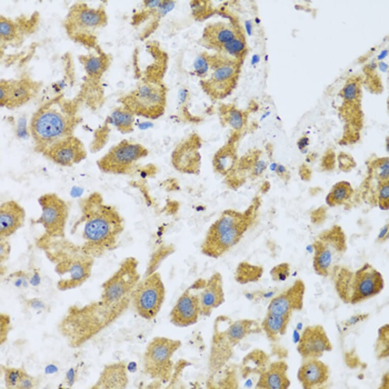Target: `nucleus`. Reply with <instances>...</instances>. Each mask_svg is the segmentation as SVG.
Returning <instances> with one entry per match:
<instances>
[{
	"instance_id": "obj_1",
	"label": "nucleus",
	"mask_w": 389,
	"mask_h": 389,
	"mask_svg": "<svg viewBox=\"0 0 389 389\" xmlns=\"http://www.w3.org/2000/svg\"><path fill=\"white\" fill-rule=\"evenodd\" d=\"M80 216L72 230L80 226L84 251L94 258H100L120 245L125 221L117 208L105 202L102 195L94 191L79 202Z\"/></svg>"
},
{
	"instance_id": "obj_2",
	"label": "nucleus",
	"mask_w": 389,
	"mask_h": 389,
	"mask_svg": "<svg viewBox=\"0 0 389 389\" xmlns=\"http://www.w3.org/2000/svg\"><path fill=\"white\" fill-rule=\"evenodd\" d=\"M261 201L256 197L243 210H224L210 225L200 245L204 256L217 259L237 245L245 234L258 224Z\"/></svg>"
},
{
	"instance_id": "obj_3",
	"label": "nucleus",
	"mask_w": 389,
	"mask_h": 389,
	"mask_svg": "<svg viewBox=\"0 0 389 389\" xmlns=\"http://www.w3.org/2000/svg\"><path fill=\"white\" fill-rule=\"evenodd\" d=\"M36 245L53 264L60 279L57 287L61 291L74 289L91 276L95 258L87 254L81 245L65 237L52 238L42 234Z\"/></svg>"
},
{
	"instance_id": "obj_4",
	"label": "nucleus",
	"mask_w": 389,
	"mask_h": 389,
	"mask_svg": "<svg viewBox=\"0 0 389 389\" xmlns=\"http://www.w3.org/2000/svg\"><path fill=\"white\" fill-rule=\"evenodd\" d=\"M81 122L76 100L62 95L50 99L36 110L30 120L34 150L38 153L59 139L74 134Z\"/></svg>"
},
{
	"instance_id": "obj_5",
	"label": "nucleus",
	"mask_w": 389,
	"mask_h": 389,
	"mask_svg": "<svg viewBox=\"0 0 389 389\" xmlns=\"http://www.w3.org/2000/svg\"><path fill=\"white\" fill-rule=\"evenodd\" d=\"M138 266L135 257H127L102 284L98 302L106 326L122 315L131 304L132 293L141 279Z\"/></svg>"
},
{
	"instance_id": "obj_6",
	"label": "nucleus",
	"mask_w": 389,
	"mask_h": 389,
	"mask_svg": "<svg viewBox=\"0 0 389 389\" xmlns=\"http://www.w3.org/2000/svg\"><path fill=\"white\" fill-rule=\"evenodd\" d=\"M331 273L336 291L346 303L355 304L372 297L384 287L382 274L369 263L355 271L336 265Z\"/></svg>"
},
{
	"instance_id": "obj_7",
	"label": "nucleus",
	"mask_w": 389,
	"mask_h": 389,
	"mask_svg": "<svg viewBox=\"0 0 389 389\" xmlns=\"http://www.w3.org/2000/svg\"><path fill=\"white\" fill-rule=\"evenodd\" d=\"M312 248L315 272L320 276H327L347 251L346 234L341 226L335 224L315 237Z\"/></svg>"
},
{
	"instance_id": "obj_8",
	"label": "nucleus",
	"mask_w": 389,
	"mask_h": 389,
	"mask_svg": "<svg viewBox=\"0 0 389 389\" xmlns=\"http://www.w3.org/2000/svg\"><path fill=\"white\" fill-rule=\"evenodd\" d=\"M181 345L179 340L162 336L154 337L147 345L144 352L145 373L160 383L169 382L174 370L173 356Z\"/></svg>"
},
{
	"instance_id": "obj_9",
	"label": "nucleus",
	"mask_w": 389,
	"mask_h": 389,
	"mask_svg": "<svg viewBox=\"0 0 389 389\" xmlns=\"http://www.w3.org/2000/svg\"><path fill=\"white\" fill-rule=\"evenodd\" d=\"M106 20L104 11L79 2L70 8L64 25L67 35L72 40L91 46L94 40V32L103 26Z\"/></svg>"
},
{
	"instance_id": "obj_10",
	"label": "nucleus",
	"mask_w": 389,
	"mask_h": 389,
	"mask_svg": "<svg viewBox=\"0 0 389 389\" xmlns=\"http://www.w3.org/2000/svg\"><path fill=\"white\" fill-rule=\"evenodd\" d=\"M165 293V287L160 273L158 271H152L141 279L135 286L131 304L141 317L151 320L159 312Z\"/></svg>"
},
{
	"instance_id": "obj_11",
	"label": "nucleus",
	"mask_w": 389,
	"mask_h": 389,
	"mask_svg": "<svg viewBox=\"0 0 389 389\" xmlns=\"http://www.w3.org/2000/svg\"><path fill=\"white\" fill-rule=\"evenodd\" d=\"M38 203L41 213L36 219H31V224L41 225L44 228L43 234L49 237H65L69 216L67 202L55 193L47 192L39 197Z\"/></svg>"
},
{
	"instance_id": "obj_12",
	"label": "nucleus",
	"mask_w": 389,
	"mask_h": 389,
	"mask_svg": "<svg viewBox=\"0 0 389 389\" xmlns=\"http://www.w3.org/2000/svg\"><path fill=\"white\" fill-rule=\"evenodd\" d=\"M148 153V149L142 144L124 140L98 159L96 164L105 173L126 174L138 160L146 157Z\"/></svg>"
},
{
	"instance_id": "obj_13",
	"label": "nucleus",
	"mask_w": 389,
	"mask_h": 389,
	"mask_svg": "<svg viewBox=\"0 0 389 389\" xmlns=\"http://www.w3.org/2000/svg\"><path fill=\"white\" fill-rule=\"evenodd\" d=\"M165 93L159 86L142 85L133 93L123 98L124 107L133 115L155 119L164 113Z\"/></svg>"
},
{
	"instance_id": "obj_14",
	"label": "nucleus",
	"mask_w": 389,
	"mask_h": 389,
	"mask_svg": "<svg viewBox=\"0 0 389 389\" xmlns=\"http://www.w3.org/2000/svg\"><path fill=\"white\" fill-rule=\"evenodd\" d=\"M206 280L200 279L180 295L170 313V322L175 326L187 327L196 323L201 315L200 292Z\"/></svg>"
},
{
	"instance_id": "obj_15",
	"label": "nucleus",
	"mask_w": 389,
	"mask_h": 389,
	"mask_svg": "<svg viewBox=\"0 0 389 389\" xmlns=\"http://www.w3.org/2000/svg\"><path fill=\"white\" fill-rule=\"evenodd\" d=\"M38 153L51 162L67 167L78 164L87 157L84 143L74 134L59 139Z\"/></svg>"
},
{
	"instance_id": "obj_16",
	"label": "nucleus",
	"mask_w": 389,
	"mask_h": 389,
	"mask_svg": "<svg viewBox=\"0 0 389 389\" xmlns=\"http://www.w3.org/2000/svg\"><path fill=\"white\" fill-rule=\"evenodd\" d=\"M222 57L211 77L203 84L206 93L214 99L224 98L232 92L239 72V61Z\"/></svg>"
},
{
	"instance_id": "obj_17",
	"label": "nucleus",
	"mask_w": 389,
	"mask_h": 389,
	"mask_svg": "<svg viewBox=\"0 0 389 389\" xmlns=\"http://www.w3.org/2000/svg\"><path fill=\"white\" fill-rule=\"evenodd\" d=\"M41 85L27 77L1 80L0 104L7 109L19 107L34 98Z\"/></svg>"
},
{
	"instance_id": "obj_18",
	"label": "nucleus",
	"mask_w": 389,
	"mask_h": 389,
	"mask_svg": "<svg viewBox=\"0 0 389 389\" xmlns=\"http://www.w3.org/2000/svg\"><path fill=\"white\" fill-rule=\"evenodd\" d=\"M201 145L200 137L196 133L179 143L171 155V162L174 168L183 173L198 174L201 159L198 150Z\"/></svg>"
},
{
	"instance_id": "obj_19",
	"label": "nucleus",
	"mask_w": 389,
	"mask_h": 389,
	"mask_svg": "<svg viewBox=\"0 0 389 389\" xmlns=\"http://www.w3.org/2000/svg\"><path fill=\"white\" fill-rule=\"evenodd\" d=\"M332 347L324 328L320 325L307 326L302 333L297 351L305 359L316 358Z\"/></svg>"
},
{
	"instance_id": "obj_20",
	"label": "nucleus",
	"mask_w": 389,
	"mask_h": 389,
	"mask_svg": "<svg viewBox=\"0 0 389 389\" xmlns=\"http://www.w3.org/2000/svg\"><path fill=\"white\" fill-rule=\"evenodd\" d=\"M305 285L300 279L285 291L273 297L268 307V313L280 315H291L294 310L302 307Z\"/></svg>"
},
{
	"instance_id": "obj_21",
	"label": "nucleus",
	"mask_w": 389,
	"mask_h": 389,
	"mask_svg": "<svg viewBox=\"0 0 389 389\" xmlns=\"http://www.w3.org/2000/svg\"><path fill=\"white\" fill-rule=\"evenodd\" d=\"M225 300L223 276L218 271L214 272L207 280L200 292L201 315H209L213 309Z\"/></svg>"
},
{
	"instance_id": "obj_22",
	"label": "nucleus",
	"mask_w": 389,
	"mask_h": 389,
	"mask_svg": "<svg viewBox=\"0 0 389 389\" xmlns=\"http://www.w3.org/2000/svg\"><path fill=\"white\" fill-rule=\"evenodd\" d=\"M26 213L24 208L17 201H5L0 206V237L12 235L24 224Z\"/></svg>"
},
{
	"instance_id": "obj_23",
	"label": "nucleus",
	"mask_w": 389,
	"mask_h": 389,
	"mask_svg": "<svg viewBox=\"0 0 389 389\" xmlns=\"http://www.w3.org/2000/svg\"><path fill=\"white\" fill-rule=\"evenodd\" d=\"M329 377L327 365L317 358H310L299 368L297 377L302 387L311 389L324 384Z\"/></svg>"
},
{
	"instance_id": "obj_24",
	"label": "nucleus",
	"mask_w": 389,
	"mask_h": 389,
	"mask_svg": "<svg viewBox=\"0 0 389 389\" xmlns=\"http://www.w3.org/2000/svg\"><path fill=\"white\" fill-rule=\"evenodd\" d=\"M32 18L27 19L19 17L16 20L1 16V45H16L20 44L24 36L33 31L35 27H27L32 23Z\"/></svg>"
},
{
	"instance_id": "obj_25",
	"label": "nucleus",
	"mask_w": 389,
	"mask_h": 389,
	"mask_svg": "<svg viewBox=\"0 0 389 389\" xmlns=\"http://www.w3.org/2000/svg\"><path fill=\"white\" fill-rule=\"evenodd\" d=\"M129 382L127 365L119 361L104 367L94 388L123 389Z\"/></svg>"
},
{
	"instance_id": "obj_26",
	"label": "nucleus",
	"mask_w": 389,
	"mask_h": 389,
	"mask_svg": "<svg viewBox=\"0 0 389 389\" xmlns=\"http://www.w3.org/2000/svg\"><path fill=\"white\" fill-rule=\"evenodd\" d=\"M240 32V30L231 23L215 22L206 27L203 40L208 46L219 52Z\"/></svg>"
},
{
	"instance_id": "obj_27",
	"label": "nucleus",
	"mask_w": 389,
	"mask_h": 389,
	"mask_svg": "<svg viewBox=\"0 0 389 389\" xmlns=\"http://www.w3.org/2000/svg\"><path fill=\"white\" fill-rule=\"evenodd\" d=\"M288 366L285 362L271 364L260 375L257 387L260 388L286 389L290 382L287 376Z\"/></svg>"
},
{
	"instance_id": "obj_28",
	"label": "nucleus",
	"mask_w": 389,
	"mask_h": 389,
	"mask_svg": "<svg viewBox=\"0 0 389 389\" xmlns=\"http://www.w3.org/2000/svg\"><path fill=\"white\" fill-rule=\"evenodd\" d=\"M291 315L280 316L267 314L262 323V327L267 337L275 341L286 332Z\"/></svg>"
},
{
	"instance_id": "obj_29",
	"label": "nucleus",
	"mask_w": 389,
	"mask_h": 389,
	"mask_svg": "<svg viewBox=\"0 0 389 389\" xmlns=\"http://www.w3.org/2000/svg\"><path fill=\"white\" fill-rule=\"evenodd\" d=\"M133 115L132 113L124 107L118 108L111 114L109 120L110 123L121 133H129L134 129Z\"/></svg>"
},
{
	"instance_id": "obj_30",
	"label": "nucleus",
	"mask_w": 389,
	"mask_h": 389,
	"mask_svg": "<svg viewBox=\"0 0 389 389\" xmlns=\"http://www.w3.org/2000/svg\"><path fill=\"white\" fill-rule=\"evenodd\" d=\"M353 189L350 184L346 181H341L335 184L326 198L328 205L335 207L345 203L351 197Z\"/></svg>"
},
{
	"instance_id": "obj_31",
	"label": "nucleus",
	"mask_w": 389,
	"mask_h": 389,
	"mask_svg": "<svg viewBox=\"0 0 389 389\" xmlns=\"http://www.w3.org/2000/svg\"><path fill=\"white\" fill-rule=\"evenodd\" d=\"M263 271L261 266L242 261L237 267L235 279L240 284L257 281L261 277Z\"/></svg>"
},
{
	"instance_id": "obj_32",
	"label": "nucleus",
	"mask_w": 389,
	"mask_h": 389,
	"mask_svg": "<svg viewBox=\"0 0 389 389\" xmlns=\"http://www.w3.org/2000/svg\"><path fill=\"white\" fill-rule=\"evenodd\" d=\"M235 154L233 149L225 147L218 151L214 158V166L218 172L226 174L233 166Z\"/></svg>"
},
{
	"instance_id": "obj_33",
	"label": "nucleus",
	"mask_w": 389,
	"mask_h": 389,
	"mask_svg": "<svg viewBox=\"0 0 389 389\" xmlns=\"http://www.w3.org/2000/svg\"><path fill=\"white\" fill-rule=\"evenodd\" d=\"M255 322L252 320L237 321L232 324L227 332V338L232 343H236L243 339L247 334L254 331Z\"/></svg>"
},
{
	"instance_id": "obj_34",
	"label": "nucleus",
	"mask_w": 389,
	"mask_h": 389,
	"mask_svg": "<svg viewBox=\"0 0 389 389\" xmlns=\"http://www.w3.org/2000/svg\"><path fill=\"white\" fill-rule=\"evenodd\" d=\"M376 345L377 353L379 357L386 356L388 354V325L386 324L379 330V336Z\"/></svg>"
},
{
	"instance_id": "obj_35",
	"label": "nucleus",
	"mask_w": 389,
	"mask_h": 389,
	"mask_svg": "<svg viewBox=\"0 0 389 389\" xmlns=\"http://www.w3.org/2000/svg\"><path fill=\"white\" fill-rule=\"evenodd\" d=\"M25 372L20 369L7 368L5 370V380L8 388H16L17 386Z\"/></svg>"
},
{
	"instance_id": "obj_36",
	"label": "nucleus",
	"mask_w": 389,
	"mask_h": 389,
	"mask_svg": "<svg viewBox=\"0 0 389 389\" xmlns=\"http://www.w3.org/2000/svg\"><path fill=\"white\" fill-rule=\"evenodd\" d=\"M290 266L287 262H282L273 266L270 271L271 279L275 281H285L290 275Z\"/></svg>"
},
{
	"instance_id": "obj_37",
	"label": "nucleus",
	"mask_w": 389,
	"mask_h": 389,
	"mask_svg": "<svg viewBox=\"0 0 389 389\" xmlns=\"http://www.w3.org/2000/svg\"><path fill=\"white\" fill-rule=\"evenodd\" d=\"M378 205L383 210H386L389 208V181H381L379 187Z\"/></svg>"
},
{
	"instance_id": "obj_38",
	"label": "nucleus",
	"mask_w": 389,
	"mask_h": 389,
	"mask_svg": "<svg viewBox=\"0 0 389 389\" xmlns=\"http://www.w3.org/2000/svg\"><path fill=\"white\" fill-rule=\"evenodd\" d=\"M85 68L89 74H97L103 68V63L100 57H92L84 61Z\"/></svg>"
},
{
	"instance_id": "obj_39",
	"label": "nucleus",
	"mask_w": 389,
	"mask_h": 389,
	"mask_svg": "<svg viewBox=\"0 0 389 389\" xmlns=\"http://www.w3.org/2000/svg\"><path fill=\"white\" fill-rule=\"evenodd\" d=\"M229 124L235 129H240L243 125V118L242 114L236 109L231 110L227 117Z\"/></svg>"
},
{
	"instance_id": "obj_40",
	"label": "nucleus",
	"mask_w": 389,
	"mask_h": 389,
	"mask_svg": "<svg viewBox=\"0 0 389 389\" xmlns=\"http://www.w3.org/2000/svg\"><path fill=\"white\" fill-rule=\"evenodd\" d=\"M375 170L379 179L381 181L388 180V158L381 159L378 160L375 165Z\"/></svg>"
},
{
	"instance_id": "obj_41",
	"label": "nucleus",
	"mask_w": 389,
	"mask_h": 389,
	"mask_svg": "<svg viewBox=\"0 0 389 389\" xmlns=\"http://www.w3.org/2000/svg\"><path fill=\"white\" fill-rule=\"evenodd\" d=\"M11 246L7 238L0 237V263L7 261L10 256Z\"/></svg>"
},
{
	"instance_id": "obj_42",
	"label": "nucleus",
	"mask_w": 389,
	"mask_h": 389,
	"mask_svg": "<svg viewBox=\"0 0 389 389\" xmlns=\"http://www.w3.org/2000/svg\"><path fill=\"white\" fill-rule=\"evenodd\" d=\"M35 383L34 378L25 373L20 379L16 388H31L35 386Z\"/></svg>"
},
{
	"instance_id": "obj_43",
	"label": "nucleus",
	"mask_w": 389,
	"mask_h": 389,
	"mask_svg": "<svg viewBox=\"0 0 389 389\" xmlns=\"http://www.w3.org/2000/svg\"><path fill=\"white\" fill-rule=\"evenodd\" d=\"M388 238V224H385L379 230L376 242L381 243L385 242Z\"/></svg>"
},
{
	"instance_id": "obj_44",
	"label": "nucleus",
	"mask_w": 389,
	"mask_h": 389,
	"mask_svg": "<svg viewBox=\"0 0 389 389\" xmlns=\"http://www.w3.org/2000/svg\"><path fill=\"white\" fill-rule=\"evenodd\" d=\"M266 168V164L263 161H257L254 166L253 175L256 176L261 175Z\"/></svg>"
},
{
	"instance_id": "obj_45",
	"label": "nucleus",
	"mask_w": 389,
	"mask_h": 389,
	"mask_svg": "<svg viewBox=\"0 0 389 389\" xmlns=\"http://www.w3.org/2000/svg\"><path fill=\"white\" fill-rule=\"evenodd\" d=\"M66 379L69 386L73 385L75 380V373L73 368H70L66 373Z\"/></svg>"
},
{
	"instance_id": "obj_46",
	"label": "nucleus",
	"mask_w": 389,
	"mask_h": 389,
	"mask_svg": "<svg viewBox=\"0 0 389 389\" xmlns=\"http://www.w3.org/2000/svg\"><path fill=\"white\" fill-rule=\"evenodd\" d=\"M58 371L57 366L53 364L47 365L45 369V373L47 374H52Z\"/></svg>"
},
{
	"instance_id": "obj_47",
	"label": "nucleus",
	"mask_w": 389,
	"mask_h": 389,
	"mask_svg": "<svg viewBox=\"0 0 389 389\" xmlns=\"http://www.w3.org/2000/svg\"><path fill=\"white\" fill-rule=\"evenodd\" d=\"M30 284L34 286H36L38 285L40 283V277L39 274L37 272H35L34 275L30 280Z\"/></svg>"
},
{
	"instance_id": "obj_48",
	"label": "nucleus",
	"mask_w": 389,
	"mask_h": 389,
	"mask_svg": "<svg viewBox=\"0 0 389 389\" xmlns=\"http://www.w3.org/2000/svg\"><path fill=\"white\" fill-rule=\"evenodd\" d=\"M32 307L34 309H41L44 308V304L41 301L39 300H33L31 303Z\"/></svg>"
}]
</instances>
